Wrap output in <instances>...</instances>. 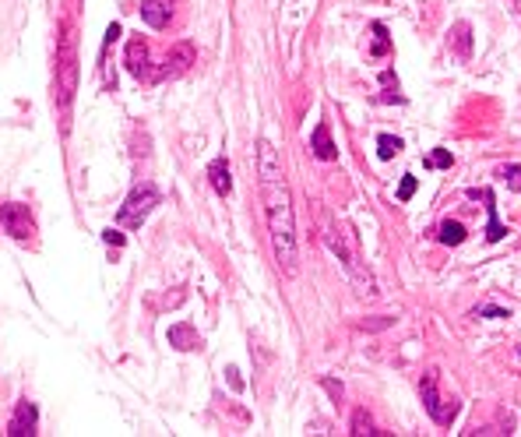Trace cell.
<instances>
[{"label": "cell", "instance_id": "cell-1", "mask_svg": "<svg viewBox=\"0 0 521 437\" xmlns=\"http://www.w3.org/2000/svg\"><path fill=\"white\" fill-rule=\"evenodd\" d=\"M257 183L265 197V218H268V237L275 251V265L282 275L300 272V244H296V211H293V194L279 162V152L272 141H257Z\"/></svg>", "mask_w": 521, "mask_h": 437}, {"label": "cell", "instance_id": "cell-2", "mask_svg": "<svg viewBox=\"0 0 521 437\" xmlns=\"http://www.w3.org/2000/svg\"><path fill=\"white\" fill-rule=\"evenodd\" d=\"M74 92H78V36L67 25L57 39V60H53V103L64 117L71 113Z\"/></svg>", "mask_w": 521, "mask_h": 437}, {"label": "cell", "instance_id": "cell-3", "mask_svg": "<svg viewBox=\"0 0 521 437\" xmlns=\"http://www.w3.org/2000/svg\"><path fill=\"white\" fill-rule=\"evenodd\" d=\"M324 240H328L331 254L342 261L345 275L356 282V289H360L363 296H374V293H377V282H374V275L360 265V251H356V237H352V230H349L345 223H331V226L324 230Z\"/></svg>", "mask_w": 521, "mask_h": 437}, {"label": "cell", "instance_id": "cell-4", "mask_svg": "<svg viewBox=\"0 0 521 437\" xmlns=\"http://www.w3.org/2000/svg\"><path fill=\"white\" fill-rule=\"evenodd\" d=\"M419 398H423V409L430 412V419L437 426H451L454 416H458V402L451 395H444L440 388V370H426L423 381H419Z\"/></svg>", "mask_w": 521, "mask_h": 437}, {"label": "cell", "instance_id": "cell-5", "mask_svg": "<svg viewBox=\"0 0 521 437\" xmlns=\"http://www.w3.org/2000/svg\"><path fill=\"white\" fill-rule=\"evenodd\" d=\"M162 201V194H159V187L155 183H138L131 194H127V201L120 204V211H117V223L120 226H127V230H141L145 226V218L155 211V204Z\"/></svg>", "mask_w": 521, "mask_h": 437}, {"label": "cell", "instance_id": "cell-6", "mask_svg": "<svg viewBox=\"0 0 521 437\" xmlns=\"http://www.w3.org/2000/svg\"><path fill=\"white\" fill-rule=\"evenodd\" d=\"M0 230H4L11 240H32L36 237V215L29 204L8 201L0 204Z\"/></svg>", "mask_w": 521, "mask_h": 437}, {"label": "cell", "instance_id": "cell-7", "mask_svg": "<svg viewBox=\"0 0 521 437\" xmlns=\"http://www.w3.org/2000/svg\"><path fill=\"white\" fill-rule=\"evenodd\" d=\"M197 64V50H194V43H173L169 46V53L162 57V64L155 67V78L152 81H166V78H180V74H187L190 67Z\"/></svg>", "mask_w": 521, "mask_h": 437}, {"label": "cell", "instance_id": "cell-8", "mask_svg": "<svg viewBox=\"0 0 521 437\" xmlns=\"http://www.w3.org/2000/svg\"><path fill=\"white\" fill-rule=\"evenodd\" d=\"M127 71H131L138 81H152V78H155L152 53H148V43H145V39H131V43H127Z\"/></svg>", "mask_w": 521, "mask_h": 437}, {"label": "cell", "instance_id": "cell-9", "mask_svg": "<svg viewBox=\"0 0 521 437\" xmlns=\"http://www.w3.org/2000/svg\"><path fill=\"white\" fill-rule=\"evenodd\" d=\"M36 426H39V412H36V405H32L29 398H22V402L15 405V416H11V423H8V433H11V437H32V433H39Z\"/></svg>", "mask_w": 521, "mask_h": 437}, {"label": "cell", "instance_id": "cell-10", "mask_svg": "<svg viewBox=\"0 0 521 437\" xmlns=\"http://www.w3.org/2000/svg\"><path fill=\"white\" fill-rule=\"evenodd\" d=\"M310 152H314V159H321V162H335V159H338V145L331 141V131H328L324 120H321V124L314 127V134H310Z\"/></svg>", "mask_w": 521, "mask_h": 437}, {"label": "cell", "instance_id": "cell-11", "mask_svg": "<svg viewBox=\"0 0 521 437\" xmlns=\"http://www.w3.org/2000/svg\"><path fill=\"white\" fill-rule=\"evenodd\" d=\"M173 4H176V0H141V18H145L152 29H166Z\"/></svg>", "mask_w": 521, "mask_h": 437}, {"label": "cell", "instance_id": "cell-12", "mask_svg": "<svg viewBox=\"0 0 521 437\" xmlns=\"http://www.w3.org/2000/svg\"><path fill=\"white\" fill-rule=\"evenodd\" d=\"M169 346L173 349H180V353H190V349H201V335L190 328V325H173L169 328Z\"/></svg>", "mask_w": 521, "mask_h": 437}, {"label": "cell", "instance_id": "cell-13", "mask_svg": "<svg viewBox=\"0 0 521 437\" xmlns=\"http://www.w3.org/2000/svg\"><path fill=\"white\" fill-rule=\"evenodd\" d=\"M482 201H486V211H489V223H486V240L489 244H500L507 237V226H500V218H496V197L489 187H482Z\"/></svg>", "mask_w": 521, "mask_h": 437}, {"label": "cell", "instance_id": "cell-14", "mask_svg": "<svg viewBox=\"0 0 521 437\" xmlns=\"http://www.w3.org/2000/svg\"><path fill=\"white\" fill-rule=\"evenodd\" d=\"M208 180H211V187H215V194H229L232 190V176H229V162L225 159H215L211 166H208Z\"/></svg>", "mask_w": 521, "mask_h": 437}, {"label": "cell", "instance_id": "cell-15", "mask_svg": "<svg viewBox=\"0 0 521 437\" xmlns=\"http://www.w3.org/2000/svg\"><path fill=\"white\" fill-rule=\"evenodd\" d=\"M465 240H468V230L458 223V218H444V223H440V244L458 247V244H465Z\"/></svg>", "mask_w": 521, "mask_h": 437}, {"label": "cell", "instance_id": "cell-16", "mask_svg": "<svg viewBox=\"0 0 521 437\" xmlns=\"http://www.w3.org/2000/svg\"><path fill=\"white\" fill-rule=\"evenodd\" d=\"M349 433H356V437H363V433H367V437H377L381 430H377V423H374V416H370L367 409H356V412H352V430H349Z\"/></svg>", "mask_w": 521, "mask_h": 437}, {"label": "cell", "instance_id": "cell-17", "mask_svg": "<svg viewBox=\"0 0 521 437\" xmlns=\"http://www.w3.org/2000/svg\"><path fill=\"white\" fill-rule=\"evenodd\" d=\"M402 148H405V145H402V138H395V134H381V138H377V155H381V159H395Z\"/></svg>", "mask_w": 521, "mask_h": 437}, {"label": "cell", "instance_id": "cell-18", "mask_svg": "<svg viewBox=\"0 0 521 437\" xmlns=\"http://www.w3.org/2000/svg\"><path fill=\"white\" fill-rule=\"evenodd\" d=\"M370 29H374V36H377V43H374V50H370V53H374V57H384V53L391 50V43H388V29H384L381 22H374Z\"/></svg>", "mask_w": 521, "mask_h": 437}, {"label": "cell", "instance_id": "cell-19", "mask_svg": "<svg viewBox=\"0 0 521 437\" xmlns=\"http://www.w3.org/2000/svg\"><path fill=\"white\" fill-rule=\"evenodd\" d=\"M454 43H458V57H468V50H472V39H468V22H458V25H454Z\"/></svg>", "mask_w": 521, "mask_h": 437}, {"label": "cell", "instance_id": "cell-20", "mask_svg": "<svg viewBox=\"0 0 521 437\" xmlns=\"http://www.w3.org/2000/svg\"><path fill=\"white\" fill-rule=\"evenodd\" d=\"M500 176H503V183H507L510 190H517V194H521V166H517V162L500 166Z\"/></svg>", "mask_w": 521, "mask_h": 437}, {"label": "cell", "instance_id": "cell-21", "mask_svg": "<svg viewBox=\"0 0 521 437\" xmlns=\"http://www.w3.org/2000/svg\"><path fill=\"white\" fill-rule=\"evenodd\" d=\"M426 166H437V169H451V166H454V155H451V148H437V152H430Z\"/></svg>", "mask_w": 521, "mask_h": 437}, {"label": "cell", "instance_id": "cell-22", "mask_svg": "<svg viewBox=\"0 0 521 437\" xmlns=\"http://www.w3.org/2000/svg\"><path fill=\"white\" fill-rule=\"evenodd\" d=\"M416 187H419V180H416L412 173H405V176H402V183H398V201H412Z\"/></svg>", "mask_w": 521, "mask_h": 437}, {"label": "cell", "instance_id": "cell-23", "mask_svg": "<svg viewBox=\"0 0 521 437\" xmlns=\"http://www.w3.org/2000/svg\"><path fill=\"white\" fill-rule=\"evenodd\" d=\"M475 318H510V314H507L503 307H479Z\"/></svg>", "mask_w": 521, "mask_h": 437}, {"label": "cell", "instance_id": "cell-24", "mask_svg": "<svg viewBox=\"0 0 521 437\" xmlns=\"http://www.w3.org/2000/svg\"><path fill=\"white\" fill-rule=\"evenodd\" d=\"M103 240H106V244H113V247H124V233H117V230H106V233H103Z\"/></svg>", "mask_w": 521, "mask_h": 437}, {"label": "cell", "instance_id": "cell-25", "mask_svg": "<svg viewBox=\"0 0 521 437\" xmlns=\"http://www.w3.org/2000/svg\"><path fill=\"white\" fill-rule=\"evenodd\" d=\"M324 388H328V391H331V395H342V384H335V381H331V377H324Z\"/></svg>", "mask_w": 521, "mask_h": 437}]
</instances>
